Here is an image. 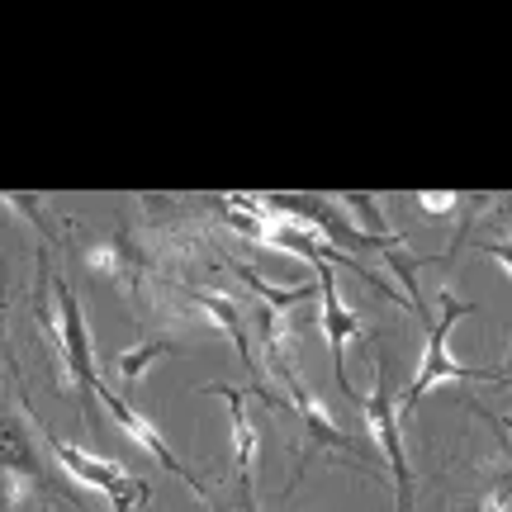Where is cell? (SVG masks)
<instances>
[{
	"instance_id": "ac0fdd59",
	"label": "cell",
	"mask_w": 512,
	"mask_h": 512,
	"mask_svg": "<svg viewBox=\"0 0 512 512\" xmlns=\"http://www.w3.org/2000/svg\"><path fill=\"white\" fill-rule=\"evenodd\" d=\"M503 384H512V370H503Z\"/></svg>"
},
{
	"instance_id": "e0dca14e",
	"label": "cell",
	"mask_w": 512,
	"mask_h": 512,
	"mask_svg": "<svg viewBox=\"0 0 512 512\" xmlns=\"http://www.w3.org/2000/svg\"><path fill=\"white\" fill-rule=\"evenodd\" d=\"M484 418H489V422H494V427H498V432H503V437H508V441H512V418H498V413H484Z\"/></svg>"
},
{
	"instance_id": "30bf717a",
	"label": "cell",
	"mask_w": 512,
	"mask_h": 512,
	"mask_svg": "<svg viewBox=\"0 0 512 512\" xmlns=\"http://www.w3.org/2000/svg\"><path fill=\"white\" fill-rule=\"evenodd\" d=\"M166 351H171V337H147V342H138V347H128L114 356V370H119V380L128 384H138L147 375V370L162 361Z\"/></svg>"
},
{
	"instance_id": "277c9868",
	"label": "cell",
	"mask_w": 512,
	"mask_h": 512,
	"mask_svg": "<svg viewBox=\"0 0 512 512\" xmlns=\"http://www.w3.org/2000/svg\"><path fill=\"white\" fill-rule=\"evenodd\" d=\"M361 413H366V432H375L380 451L394 465V489H399V512L413 508V470H408V456H403V437H399V403H394V389H389V366L375 361V389L361 394Z\"/></svg>"
},
{
	"instance_id": "5b68a950",
	"label": "cell",
	"mask_w": 512,
	"mask_h": 512,
	"mask_svg": "<svg viewBox=\"0 0 512 512\" xmlns=\"http://www.w3.org/2000/svg\"><path fill=\"white\" fill-rule=\"evenodd\" d=\"M100 399H105V408H110V418L119 422V427H124V437H133V441H138V446L147 451V456L157 460V465H166V470H171V475L181 479V484H185V489H190L195 498H209V489H204L200 479H195L190 470H185V460L176 456L171 446H166L162 432H157V427H152V422H147L143 413L133 408V403H124V394H110V389H100Z\"/></svg>"
},
{
	"instance_id": "ba28073f",
	"label": "cell",
	"mask_w": 512,
	"mask_h": 512,
	"mask_svg": "<svg viewBox=\"0 0 512 512\" xmlns=\"http://www.w3.org/2000/svg\"><path fill=\"white\" fill-rule=\"evenodd\" d=\"M209 394H223L228 399V422H233V465H238V479H252V465H256V427L247 418V399L242 389L233 384H209Z\"/></svg>"
},
{
	"instance_id": "7c38bea8",
	"label": "cell",
	"mask_w": 512,
	"mask_h": 512,
	"mask_svg": "<svg viewBox=\"0 0 512 512\" xmlns=\"http://www.w3.org/2000/svg\"><path fill=\"white\" fill-rule=\"evenodd\" d=\"M86 266H91V271H100V275H110V280L128 275L124 242H100V247H91V252H86Z\"/></svg>"
},
{
	"instance_id": "7a4b0ae2",
	"label": "cell",
	"mask_w": 512,
	"mask_h": 512,
	"mask_svg": "<svg viewBox=\"0 0 512 512\" xmlns=\"http://www.w3.org/2000/svg\"><path fill=\"white\" fill-rule=\"evenodd\" d=\"M48 285H53V304H57V313L48 318V332H53V347H57V356H62V370H67V380H72L76 394H100L105 384L95 375L91 328H86L81 299L72 294V285H67L62 275H53Z\"/></svg>"
},
{
	"instance_id": "9a60e30c",
	"label": "cell",
	"mask_w": 512,
	"mask_h": 512,
	"mask_svg": "<svg viewBox=\"0 0 512 512\" xmlns=\"http://www.w3.org/2000/svg\"><path fill=\"white\" fill-rule=\"evenodd\" d=\"M479 252H489L498 261V266H508V275H512V238H498V242H475Z\"/></svg>"
},
{
	"instance_id": "8fae6325",
	"label": "cell",
	"mask_w": 512,
	"mask_h": 512,
	"mask_svg": "<svg viewBox=\"0 0 512 512\" xmlns=\"http://www.w3.org/2000/svg\"><path fill=\"white\" fill-rule=\"evenodd\" d=\"M238 275H242V280H252V290L261 294V299H266L275 313H290L299 299H309V294H313V285H299V290H275V285H266V280H261L252 266H238Z\"/></svg>"
},
{
	"instance_id": "6da1fadb",
	"label": "cell",
	"mask_w": 512,
	"mask_h": 512,
	"mask_svg": "<svg viewBox=\"0 0 512 512\" xmlns=\"http://www.w3.org/2000/svg\"><path fill=\"white\" fill-rule=\"evenodd\" d=\"M456 318H465V304H460L456 294H441V318L432 323V332H427V347H422L418 375H413V380H408V389H403L399 418H408V413L418 408L422 394H427V389H437L441 380H484V384H503V370H470V366H460V361H451V351H446V337H451V328H456Z\"/></svg>"
},
{
	"instance_id": "4fadbf2b",
	"label": "cell",
	"mask_w": 512,
	"mask_h": 512,
	"mask_svg": "<svg viewBox=\"0 0 512 512\" xmlns=\"http://www.w3.org/2000/svg\"><path fill=\"white\" fill-rule=\"evenodd\" d=\"M479 503H484V512H512V470L489 479V489H484Z\"/></svg>"
},
{
	"instance_id": "5bb4252c",
	"label": "cell",
	"mask_w": 512,
	"mask_h": 512,
	"mask_svg": "<svg viewBox=\"0 0 512 512\" xmlns=\"http://www.w3.org/2000/svg\"><path fill=\"white\" fill-rule=\"evenodd\" d=\"M413 204H418L422 214H437L441 219V214H456L465 200H460V195H413Z\"/></svg>"
},
{
	"instance_id": "9c48e42d",
	"label": "cell",
	"mask_w": 512,
	"mask_h": 512,
	"mask_svg": "<svg viewBox=\"0 0 512 512\" xmlns=\"http://www.w3.org/2000/svg\"><path fill=\"white\" fill-rule=\"evenodd\" d=\"M190 299L200 304L209 318H214V328L228 332V342L238 347V356L247 361V370L256 375V356H247V323H242V309L228 299V294H214V290H190Z\"/></svg>"
},
{
	"instance_id": "8992f818",
	"label": "cell",
	"mask_w": 512,
	"mask_h": 512,
	"mask_svg": "<svg viewBox=\"0 0 512 512\" xmlns=\"http://www.w3.org/2000/svg\"><path fill=\"white\" fill-rule=\"evenodd\" d=\"M318 294H323V332H328V356H332V375H337V384H342V394H347L351 403H356V389H351L347 380V342L361 332V318L342 304V294H337V275L328 271V266H318Z\"/></svg>"
},
{
	"instance_id": "2e32d148",
	"label": "cell",
	"mask_w": 512,
	"mask_h": 512,
	"mask_svg": "<svg viewBox=\"0 0 512 512\" xmlns=\"http://www.w3.org/2000/svg\"><path fill=\"white\" fill-rule=\"evenodd\" d=\"M238 503H242V512H261L252 498V479H238Z\"/></svg>"
},
{
	"instance_id": "52a82bcc",
	"label": "cell",
	"mask_w": 512,
	"mask_h": 512,
	"mask_svg": "<svg viewBox=\"0 0 512 512\" xmlns=\"http://www.w3.org/2000/svg\"><path fill=\"white\" fill-rule=\"evenodd\" d=\"M275 375L285 380L294 408H299V418H304V432H309V441L318 446V451H356V437H351V432H342V427L328 418V408H323V403H318L309 389L299 384V375H294L290 361H280V366H275Z\"/></svg>"
},
{
	"instance_id": "3957f363",
	"label": "cell",
	"mask_w": 512,
	"mask_h": 512,
	"mask_svg": "<svg viewBox=\"0 0 512 512\" xmlns=\"http://www.w3.org/2000/svg\"><path fill=\"white\" fill-rule=\"evenodd\" d=\"M48 451H53L57 465H62V470H67L76 484H91V489H100V494L110 498L114 512H133L147 498V484H143V479H133L124 465H114V460L91 456V451H81V446L53 437V432H48Z\"/></svg>"
}]
</instances>
